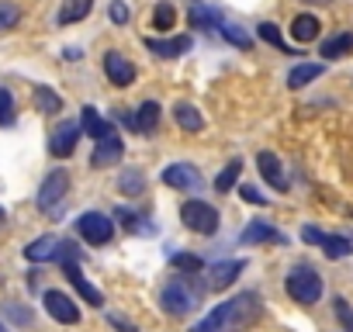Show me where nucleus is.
I'll list each match as a JSON object with an SVG mask.
<instances>
[{
	"label": "nucleus",
	"mask_w": 353,
	"mask_h": 332,
	"mask_svg": "<svg viewBox=\"0 0 353 332\" xmlns=\"http://www.w3.org/2000/svg\"><path fill=\"white\" fill-rule=\"evenodd\" d=\"M181 222L191 229V232H201V236H215L219 232V211L208 205V201H184L181 208Z\"/></svg>",
	"instance_id": "20e7f679"
},
{
	"label": "nucleus",
	"mask_w": 353,
	"mask_h": 332,
	"mask_svg": "<svg viewBox=\"0 0 353 332\" xmlns=\"http://www.w3.org/2000/svg\"><path fill=\"white\" fill-rule=\"evenodd\" d=\"M145 49L163 56V59H173V56H184L191 49V35H176V39H145Z\"/></svg>",
	"instance_id": "2eb2a0df"
},
{
	"label": "nucleus",
	"mask_w": 353,
	"mask_h": 332,
	"mask_svg": "<svg viewBox=\"0 0 353 332\" xmlns=\"http://www.w3.org/2000/svg\"><path fill=\"white\" fill-rule=\"evenodd\" d=\"M104 73L114 87H132L135 83V66L121 56V52H108L104 56Z\"/></svg>",
	"instance_id": "f8f14e48"
},
{
	"label": "nucleus",
	"mask_w": 353,
	"mask_h": 332,
	"mask_svg": "<svg viewBox=\"0 0 353 332\" xmlns=\"http://www.w3.org/2000/svg\"><path fill=\"white\" fill-rule=\"evenodd\" d=\"M118 191H121L125 198H139V194L145 191V177H142L139 170H125L121 180H118Z\"/></svg>",
	"instance_id": "cd10ccee"
},
{
	"label": "nucleus",
	"mask_w": 353,
	"mask_h": 332,
	"mask_svg": "<svg viewBox=\"0 0 353 332\" xmlns=\"http://www.w3.org/2000/svg\"><path fill=\"white\" fill-rule=\"evenodd\" d=\"M256 166H260V174H263V180L274 187V191H288V177H284V166H281V159L274 156V152H260L256 156Z\"/></svg>",
	"instance_id": "4468645a"
},
{
	"label": "nucleus",
	"mask_w": 353,
	"mask_h": 332,
	"mask_svg": "<svg viewBox=\"0 0 353 332\" xmlns=\"http://www.w3.org/2000/svg\"><path fill=\"white\" fill-rule=\"evenodd\" d=\"M260 39H263V42H270V45H277L281 52H288V56H294V52H291V49L284 45V39H281V28H277V25H270V21H263V25H260Z\"/></svg>",
	"instance_id": "f704fd0d"
},
{
	"label": "nucleus",
	"mask_w": 353,
	"mask_h": 332,
	"mask_svg": "<svg viewBox=\"0 0 353 332\" xmlns=\"http://www.w3.org/2000/svg\"><path fill=\"white\" fill-rule=\"evenodd\" d=\"M173 21H176L173 4H156V11H152V25H156L159 32H166V28H173Z\"/></svg>",
	"instance_id": "2f4dec72"
},
{
	"label": "nucleus",
	"mask_w": 353,
	"mask_h": 332,
	"mask_svg": "<svg viewBox=\"0 0 353 332\" xmlns=\"http://www.w3.org/2000/svg\"><path fill=\"white\" fill-rule=\"evenodd\" d=\"M159 177H163L166 187H176V191H194V194L201 191V174H198V166H191V163H173Z\"/></svg>",
	"instance_id": "6e6552de"
},
{
	"label": "nucleus",
	"mask_w": 353,
	"mask_h": 332,
	"mask_svg": "<svg viewBox=\"0 0 353 332\" xmlns=\"http://www.w3.org/2000/svg\"><path fill=\"white\" fill-rule=\"evenodd\" d=\"M256 315H260V294L243 291L232 301H222L201 322H194L191 332H236V329H246L250 322H256Z\"/></svg>",
	"instance_id": "f257e3e1"
},
{
	"label": "nucleus",
	"mask_w": 353,
	"mask_h": 332,
	"mask_svg": "<svg viewBox=\"0 0 353 332\" xmlns=\"http://www.w3.org/2000/svg\"><path fill=\"white\" fill-rule=\"evenodd\" d=\"M301 4H329V0H301Z\"/></svg>",
	"instance_id": "79ce46f5"
},
{
	"label": "nucleus",
	"mask_w": 353,
	"mask_h": 332,
	"mask_svg": "<svg viewBox=\"0 0 353 332\" xmlns=\"http://www.w3.org/2000/svg\"><path fill=\"white\" fill-rule=\"evenodd\" d=\"M8 311H11L18 322H32V311H21V308H14V304H8Z\"/></svg>",
	"instance_id": "a19ab883"
},
{
	"label": "nucleus",
	"mask_w": 353,
	"mask_h": 332,
	"mask_svg": "<svg viewBox=\"0 0 353 332\" xmlns=\"http://www.w3.org/2000/svg\"><path fill=\"white\" fill-rule=\"evenodd\" d=\"M243 270H246V260H225V263H219V267L212 270V287H215V291L232 287Z\"/></svg>",
	"instance_id": "a211bd4d"
},
{
	"label": "nucleus",
	"mask_w": 353,
	"mask_h": 332,
	"mask_svg": "<svg viewBox=\"0 0 353 332\" xmlns=\"http://www.w3.org/2000/svg\"><path fill=\"white\" fill-rule=\"evenodd\" d=\"M191 28H212V32H219L222 28V14L215 8H208V4H194L191 8Z\"/></svg>",
	"instance_id": "b1692460"
},
{
	"label": "nucleus",
	"mask_w": 353,
	"mask_h": 332,
	"mask_svg": "<svg viewBox=\"0 0 353 332\" xmlns=\"http://www.w3.org/2000/svg\"><path fill=\"white\" fill-rule=\"evenodd\" d=\"M77 138H80V125L77 121H59L56 132H52V138H49V152L59 156V159H66V156H73Z\"/></svg>",
	"instance_id": "9d476101"
},
{
	"label": "nucleus",
	"mask_w": 353,
	"mask_h": 332,
	"mask_svg": "<svg viewBox=\"0 0 353 332\" xmlns=\"http://www.w3.org/2000/svg\"><path fill=\"white\" fill-rule=\"evenodd\" d=\"M239 198H243L246 205H260V208L267 205V198H263V194H260L256 187H250V184H243V187H239Z\"/></svg>",
	"instance_id": "e433bc0d"
},
{
	"label": "nucleus",
	"mask_w": 353,
	"mask_h": 332,
	"mask_svg": "<svg viewBox=\"0 0 353 332\" xmlns=\"http://www.w3.org/2000/svg\"><path fill=\"white\" fill-rule=\"evenodd\" d=\"M80 121H83V135L87 138H104L108 132H111V121H104L101 114H97V107H83V114H80Z\"/></svg>",
	"instance_id": "412c9836"
},
{
	"label": "nucleus",
	"mask_w": 353,
	"mask_h": 332,
	"mask_svg": "<svg viewBox=\"0 0 353 332\" xmlns=\"http://www.w3.org/2000/svg\"><path fill=\"white\" fill-rule=\"evenodd\" d=\"M350 52H353V32H339V35H332V39L322 42V56L325 59H343Z\"/></svg>",
	"instance_id": "4be33fe9"
},
{
	"label": "nucleus",
	"mask_w": 353,
	"mask_h": 332,
	"mask_svg": "<svg viewBox=\"0 0 353 332\" xmlns=\"http://www.w3.org/2000/svg\"><path fill=\"white\" fill-rule=\"evenodd\" d=\"M63 270H66V277H70V284L77 287V294H80V298H83L87 304H97V308L104 304V294H101V291H97V287H94V284H90V280H87L83 273H80V267H77V260H66V263H63Z\"/></svg>",
	"instance_id": "ddd939ff"
},
{
	"label": "nucleus",
	"mask_w": 353,
	"mask_h": 332,
	"mask_svg": "<svg viewBox=\"0 0 353 332\" xmlns=\"http://www.w3.org/2000/svg\"><path fill=\"white\" fill-rule=\"evenodd\" d=\"M159 114H163V107H159L156 101H145V104L139 107V114H132V128L142 132V135H152V132L159 128Z\"/></svg>",
	"instance_id": "f3484780"
},
{
	"label": "nucleus",
	"mask_w": 353,
	"mask_h": 332,
	"mask_svg": "<svg viewBox=\"0 0 353 332\" xmlns=\"http://www.w3.org/2000/svg\"><path fill=\"white\" fill-rule=\"evenodd\" d=\"M77 232H80L90 246H104V242H111V236H114V222H111L108 215H101V211H83V215L77 218Z\"/></svg>",
	"instance_id": "0eeeda50"
},
{
	"label": "nucleus",
	"mask_w": 353,
	"mask_h": 332,
	"mask_svg": "<svg viewBox=\"0 0 353 332\" xmlns=\"http://www.w3.org/2000/svg\"><path fill=\"white\" fill-rule=\"evenodd\" d=\"M301 239H305V242H312V246H322L325 232H319V229H312V225H308V229H301Z\"/></svg>",
	"instance_id": "58836bf2"
},
{
	"label": "nucleus",
	"mask_w": 353,
	"mask_h": 332,
	"mask_svg": "<svg viewBox=\"0 0 353 332\" xmlns=\"http://www.w3.org/2000/svg\"><path fill=\"white\" fill-rule=\"evenodd\" d=\"M322 249H325V256H329V260H343V256H350V253H353L350 239H343V236H325V239H322Z\"/></svg>",
	"instance_id": "c85d7f7f"
},
{
	"label": "nucleus",
	"mask_w": 353,
	"mask_h": 332,
	"mask_svg": "<svg viewBox=\"0 0 353 332\" xmlns=\"http://www.w3.org/2000/svg\"><path fill=\"white\" fill-rule=\"evenodd\" d=\"M21 21V8L11 4V0H0V32H11Z\"/></svg>",
	"instance_id": "7c9ffc66"
},
{
	"label": "nucleus",
	"mask_w": 353,
	"mask_h": 332,
	"mask_svg": "<svg viewBox=\"0 0 353 332\" xmlns=\"http://www.w3.org/2000/svg\"><path fill=\"white\" fill-rule=\"evenodd\" d=\"M0 332H11V329H8V325H4V322H0Z\"/></svg>",
	"instance_id": "37998d69"
},
{
	"label": "nucleus",
	"mask_w": 353,
	"mask_h": 332,
	"mask_svg": "<svg viewBox=\"0 0 353 332\" xmlns=\"http://www.w3.org/2000/svg\"><path fill=\"white\" fill-rule=\"evenodd\" d=\"M66 194H70V177H66V170H56V174H49L42 180L35 205H39L42 215H56V208L66 201Z\"/></svg>",
	"instance_id": "39448f33"
},
{
	"label": "nucleus",
	"mask_w": 353,
	"mask_h": 332,
	"mask_svg": "<svg viewBox=\"0 0 353 332\" xmlns=\"http://www.w3.org/2000/svg\"><path fill=\"white\" fill-rule=\"evenodd\" d=\"M111 325H114V329H121V332H139V329H135L132 322H125L121 315H111Z\"/></svg>",
	"instance_id": "ea45409f"
},
{
	"label": "nucleus",
	"mask_w": 353,
	"mask_h": 332,
	"mask_svg": "<svg viewBox=\"0 0 353 332\" xmlns=\"http://www.w3.org/2000/svg\"><path fill=\"white\" fill-rule=\"evenodd\" d=\"M219 32H222V39H229L236 49H250V35H246L239 25H225V21H222V28H219Z\"/></svg>",
	"instance_id": "72a5a7b5"
},
{
	"label": "nucleus",
	"mask_w": 353,
	"mask_h": 332,
	"mask_svg": "<svg viewBox=\"0 0 353 332\" xmlns=\"http://www.w3.org/2000/svg\"><path fill=\"white\" fill-rule=\"evenodd\" d=\"M319 18L315 14H298L294 21H291V35H294V42H315L319 39Z\"/></svg>",
	"instance_id": "6ab92c4d"
},
{
	"label": "nucleus",
	"mask_w": 353,
	"mask_h": 332,
	"mask_svg": "<svg viewBox=\"0 0 353 332\" xmlns=\"http://www.w3.org/2000/svg\"><path fill=\"white\" fill-rule=\"evenodd\" d=\"M170 267L181 270V273H198L205 263H201V256H194V253H173V256H170Z\"/></svg>",
	"instance_id": "c756f323"
},
{
	"label": "nucleus",
	"mask_w": 353,
	"mask_h": 332,
	"mask_svg": "<svg viewBox=\"0 0 353 332\" xmlns=\"http://www.w3.org/2000/svg\"><path fill=\"white\" fill-rule=\"evenodd\" d=\"M94 11V0H66L63 11H59V25H77Z\"/></svg>",
	"instance_id": "393cba45"
},
{
	"label": "nucleus",
	"mask_w": 353,
	"mask_h": 332,
	"mask_svg": "<svg viewBox=\"0 0 353 332\" xmlns=\"http://www.w3.org/2000/svg\"><path fill=\"white\" fill-rule=\"evenodd\" d=\"M77 246L73 242H66V239H59V236H39L35 242H28L25 246V260H32V263H49V260H77Z\"/></svg>",
	"instance_id": "f03ea898"
},
{
	"label": "nucleus",
	"mask_w": 353,
	"mask_h": 332,
	"mask_svg": "<svg viewBox=\"0 0 353 332\" xmlns=\"http://www.w3.org/2000/svg\"><path fill=\"white\" fill-rule=\"evenodd\" d=\"M159 301H163V311L166 315H188L194 304H198V298H194V291L188 287V280L184 277H173L166 287H163V294H159Z\"/></svg>",
	"instance_id": "423d86ee"
},
{
	"label": "nucleus",
	"mask_w": 353,
	"mask_h": 332,
	"mask_svg": "<svg viewBox=\"0 0 353 332\" xmlns=\"http://www.w3.org/2000/svg\"><path fill=\"white\" fill-rule=\"evenodd\" d=\"M121 156H125V142H121L118 132L111 128L104 138H97V149H94V156H90V166H94V170H104V166H114Z\"/></svg>",
	"instance_id": "1a4fd4ad"
},
{
	"label": "nucleus",
	"mask_w": 353,
	"mask_h": 332,
	"mask_svg": "<svg viewBox=\"0 0 353 332\" xmlns=\"http://www.w3.org/2000/svg\"><path fill=\"white\" fill-rule=\"evenodd\" d=\"M173 118H176V125H181L184 132H201L205 128V118H201V111L194 104H176Z\"/></svg>",
	"instance_id": "5701e85b"
},
{
	"label": "nucleus",
	"mask_w": 353,
	"mask_h": 332,
	"mask_svg": "<svg viewBox=\"0 0 353 332\" xmlns=\"http://www.w3.org/2000/svg\"><path fill=\"white\" fill-rule=\"evenodd\" d=\"M322 76V63H298L291 73H288V87L291 90H301L305 83H312V80H319Z\"/></svg>",
	"instance_id": "aec40b11"
},
{
	"label": "nucleus",
	"mask_w": 353,
	"mask_h": 332,
	"mask_svg": "<svg viewBox=\"0 0 353 332\" xmlns=\"http://www.w3.org/2000/svg\"><path fill=\"white\" fill-rule=\"evenodd\" d=\"M284 287H288L291 301H298V304H315V301L322 298V277H319L312 267H294V270L288 273Z\"/></svg>",
	"instance_id": "7ed1b4c3"
},
{
	"label": "nucleus",
	"mask_w": 353,
	"mask_h": 332,
	"mask_svg": "<svg viewBox=\"0 0 353 332\" xmlns=\"http://www.w3.org/2000/svg\"><path fill=\"white\" fill-rule=\"evenodd\" d=\"M14 97H11V90H4V87H0V125H14Z\"/></svg>",
	"instance_id": "473e14b6"
},
{
	"label": "nucleus",
	"mask_w": 353,
	"mask_h": 332,
	"mask_svg": "<svg viewBox=\"0 0 353 332\" xmlns=\"http://www.w3.org/2000/svg\"><path fill=\"white\" fill-rule=\"evenodd\" d=\"M108 14H111L114 25H125V21H128V8L121 4V0H111V11H108Z\"/></svg>",
	"instance_id": "4c0bfd02"
},
{
	"label": "nucleus",
	"mask_w": 353,
	"mask_h": 332,
	"mask_svg": "<svg viewBox=\"0 0 353 332\" xmlns=\"http://www.w3.org/2000/svg\"><path fill=\"white\" fill-rule=\"evenodd\" d=\"M35 107L42 111V114H52V111H59L63 107V97L52 90V87H46V83H35Z\"/></svg>",
	"instance_id": "a878e982"
},
{
	"label": "nucleus",
	"mask_w": 353,
	"mask_h": 332,
	"mask_svg": "<svg viewBox=\"0 0 353 332\" xmlns=\"http://www.w3.org/2000/svg\"><path fill=\"white\" fill-rule=\"evenodd\" d=\"M46 311L56 322H63V325H77L80 322V308L73 304V298H66L59 291H46Z\"/></svg>",
	"instance_id": "9b49d317"
},
{
	"label": "nucleus",
	"mask_w": 353,
	"mask_h": 332,
	"mask_svg": "<svg viewBox=\"0 0 353 332\" xmlns=\"http://www.w3.org/2000/svg\"><path fill=\"white\" fill-rule=\"evenodd\" d=\"M239 242L243 246H260V242H284V236L274 229V225H267V222H250L246 229H243V236H239Z\"/></svg>",
	"instance_id": "dca6fc26"
},
{
	"label": "nucleus",
	"mask_w": 353,
	"mask_h": 332,
	"mask_svg": "<svg viewBox=\"0 0 353 332\" xmlns=\"http://www.w3.org/2000/svg\"><path fill=\"white\" fill-rule=\"evenodd\" d=\"M239 174H243V159H232V163L225 166V170H222V174L215 177V191H219V194H229V191L236 187Z\"/></svg>",
	"instance_id": "bb28decb"
},
{
	"label": "nucleus",
	"mask_w": 353,
	"mask_h": 332,
	"mask_svg": "<svg viewBox=\"0 0 353 332\" xmlns=\"http://www.w3.org/2000/svg\"><path fill=\"white\" fill-rule=\"evenodd\" d=\"M332 308H336V318H339V325H343L346 332H353V304H350L346 298H336V301H332Z\"/></svg>",
	"instance_id": "c9c22d12"
}]
</instances>
